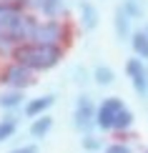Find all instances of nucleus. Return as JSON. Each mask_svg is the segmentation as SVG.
Here are the masks:
<instances>
[{
	"label": "nucleus",
	"instance_id": "nucleus-1",
	"mask_svg": "<svg viewBox=\"0 0 148 153\" xmlns=\"http://www.w3.org/2000/svg\"><path fill=\"white\" fill-rule=\"evenodd\" d=\"M35 20L23 13H18L13 5H0V43H28V38L35 35Z\"/></svg>",
	"mask_w": 148,
	"mask_h": 153
},
{
	"label": "nucleus",
	"instance_id": "nucleus-2",
	"mask_svg": "<svg viewBox=\"0 0 148 153\" xmlns=\"http://www.w3.org/2000/svg\"><path fill=\"white\" fill-rule=\"evenodd\" d=\"M13 58L15 63H20L25 65L28 71H48V68H53L60 63L63 58V50L58 45H45V43H23V45L15 48V53H13Z\"/></svg>",
	"mask_w": 148,
	"mask_h": 153
},
{
	"label": "nucleus",
	"instance_id": "nucleus-3",
	"mask_svg": "<svg viewBox=\"0 0 148 153\" xmlns=\"http://www.w3.org/2000/svg\"><path fill=\"white\" fill-rule=\"evenodd\" d=\"M35 43H45V45H58V43L65 38V25L58 23V20H45V23H38L35 25Z\"/></svg>",
	"mask_w": 148,
	"mask_h": 153
},
{
	"label": "nucleus",
	"instance_id": "nucleus-4",
	"mask_svg": "<svg viewBox=\"0 0 148 153\" xmlns=\"http://www.w3.org/2000/svg\"><path fill=\"white\" fill-rule=\"evenodd\" d=\"M120 108H126L120 98H106V100L98 105V111H95V126H98V128H103V131L113 128L115 116L120 113Z\"/></svg>",
	"mask_w": 148,
	"mask_h": 153
},
{
	"label": "nucleus",
	"instance_id": "nucleus-5",
	"mask_svg": "<svg viewBox=\"0 0 148 153\" xmlns=\"http://www.w3.org/2000/svg\"><path fill=\"white\" fill-rule=\"evenodd\" d=\"M0 80L5 83V85L15 88V91H23V88L33 85V75H30V71L25 65H20V63H15V65L5 68L3 75H0Z\"/></svg>",
	"mask_w": 148,
	"mask_h": 153
},
{
	"label": "nucleus",
	"instance_id": "nucleus-6",
	"mask_svg": "<svg viewBox=\"0 0 148 153\" xmlns=\"http://www.w3.org/2000/svg\"><path fill=\"white\" fill-rule=\"evenodd\" d=\"M126 75H128V80H131V85L136 88L138 95L148 93V68L138 58H131L126 63Z\"/></svg>",
	"mask_w": 148,
	"mask_h": 153
},
{
	"label": "nucleus",
	"instance_id": "nucleus-7",
	"mask_svg": "<svg viewBox=\"0 0 148 153\" xmlns=\"http://www.w3.org/2000/svg\"><path fill=\"white\" fill-rule=\"evenodd\" d=\"M73 118H75V128H80V131H88L95 123V108H93V103H91L88 95H80L78 98Z\"/></svg>",
	"mask_w": 148,
	"mask_h": 153
},
{
	"label": "nucleus",
	"instance_id": "nucleus-8",
	"mask_svg": "<svg viewBox=\"0 0 148 153\" xmlns=\"http://www.w3.org/2000/svg\"><path fill=\"white\" fill-rule=\"evenodd\" d=\"M55 103V95H38V98L28 100V105H25V116L28 118H38V116H45L48 108Z\"/></svg>",
	"mask_w": 148,
	"mask_h": 153
},
{
	"label": "nucleus",
	"instance_id": "nucleus-9",
	"mask_svg": "<svg viewBox=\"0 0 148 153\" xmlns=\"http://www.w3.org/2000/svg\"><path fill=\"white\" fill-rule=\"evenodd\" d=\"M80 23L86 30H93L98 28V10H95L93 3H88V0H83L80 3Z\"/></svg>",
	"mask_w": 148,
	"mask_h": 153
},
{
	"label": "nucleus",
	"instance_id": "nucleus-10",
	"mask_svg": "<svg viewBox=\"0 0 148 153\" xmlns=\"http://www.w3.org/2000/svg\"><path fill=\"white\" fill-rule=\"evenodd\" d=\"M113 25H115V35H118L120 40H126L128 35H133V33H131V18L126 15V10H123V8H118V10H115Z\"/></svg>",
	"mask_w": 148,
	"mask_h": 153
},
{
	"label": "nucleus",
	"instance_id": "nucleus-11",
	"mask_svg": "<svg viewBox=\"0 0 148 153\" xmlns=\"http://www.w3.org/2000/svg\"><path fill=\"white\" fill-rule=\"evenodd\" d=\"M50 128H53V118H50L48 113L45 116H38L33 123H30V136L33 138H43V136H48Z\"/></svg>",
	"mask_w": 148,
	"mask_h": 153
},
{
	"label": "nucleus",
	"instance_id": "nucleus-12",
	"mask_svg": "<svg viewBox=\"0 0 148 153\" xmlns=\"http://www.w3.org/2000/svg\"><path fill=\"white\" fill-rule=\"evenodd\" d=\"M131 45L138 58H148V33L146 30H138V33L131 35Z\"/></svg>",
	"mask_w": 148,
	"mask_h": 153
},
{
	"label": "nucleus",
	"instance_id": "nucleus-13",
	"mask_svg": "<svg viewBox=\"0 0 148 153\" xmlns=\"http://www.w3.org/2000/svg\"><path fill=\"white\" fill-rule=\"evenodd\" d=\"M93 78H95V83H98V85H111L113 78H115V73H113L108 65H98V68L93 71Z\"/></svg>",
	"mask_w": 148,
	"mask_h": 153
},
{
	"label": "nucleus",
	"instance_id": "nucleus-14",
	"mask_svg": "<svg viewBox=\"0 0 148 153\" xmlns=\"http://www.w3.org/2000/svg\"><path fill=\"white\" fill-rule=\"evenodd\" d=\"M131 126H133V113H131V108H120V113L115 116L113 128H115V131H126V128H131Z\"/></svg>",
	"mask_w": 148,
	"mask_h": 153
},
{
	"label": "nucleus",
	"instance_id": "nucleus-15",
	"mask_svg": "<svg viewBox=\"0 0 148 153\" xmlns=\"http://www.w3.org/2000/svg\"><path fill=\"white\" fill-rule=\"evenodd\" d=\"M120 8L126 10L128 18H141V15H143V0H126Z\"/></svg>",
	"mask_w": 148,
	"mask_h": 153
},
{
	"label": "nucleus",
	"instance_id": "nucleus-16",
	"mask_svg": "<svg viewBox=\"0 0 148 153\" xmlns=\"http://www.w3.org/2000/svg\"><path fill=\"white\" fill-rule=\"evenodd\" d=\"M20 91H10V93H3L0 95V105L3 108H15V105H20Z\"/></svg>",
	"mask_w": 148,
	"mask_h": 153
},
{
	"label": "nucleus",
	"instance_id": "nucleus-17",
	"mask_svg": "<svg viewBox=\"0 0 148 153\" xmlns=\"http://www.w3.org/2000/svg\"><path fill=\"white\" fill-rule=\"evenodd\" d=\"M15 118H5V120H0V143L3 141H8V138L15 133Z\"/></svg>",
	"mask_w": 148,
	"mask_h": 153
},
{
	"label": "nucleus",
	"instance_id": "nucleus-18",
	"mask_svg": "<svg viewBox=\"0 0 148 153\" xmlns=\"http://www.w3.org/2000/svg\"><path fill=\"white\" fill-rule=\"evenodd\" d=\"M60 8H63V0H45L40 10H43V13H48V15H55Z\"/></svg>",
	"mask_w": 148,
	"mask_h": 153
},
{
	"label": "nucleus",
	"instance_id": "nucleus-19",
	"mask_svg": "<svg viewBox=\"0 0 148 153\" xmlns=\"http://www.w3.org/2000/svg\"><path fill=\"white\" fill-rule=\"evenodd\" d=\"M83 148H86V151H98L100 148V141L93 138V136H86V138H83Z\"/></svg>",
	"mask_w": 148,
	"mask_h": 153
},
{
	"label": "nucleus",
	"instance_id": "nucleus-20",
	"mask_svg": "<svg viewBox=\"0 0 148 153\" xmlns=\"http://www.w3.org/2000/svg\"><path fill=\"white\" fill-rule=\"evenodd\" d=\"M106 153H131V148L123 146V143H113V146H108V148H106Z\"/></svg>",
	"mask_w": 148,
	"mask_h": 153
},
{
	"label": "nucleus",
	"instance_id": "nucleus-21",
	"mask_svg": "<svg viewBox=\"0 0 148 153\" xmlns=\"http://www.w3.org/2000/svg\"><path fill=\"white\" fill-rule=\"evenodd\" d=\"M10 153H35V146H23V148H15Z\"/></svg>",
	"mask_w": 148,
	"mask_h": 153
},
{
	"label": "nucleus",
	"instance_id": "nucleus-22",
	"mask_svg": "<svg viewBox=\"0 0 148 153\" xmlns=\"http://www.w3.org/2000/svg\"><path fill=\"white\" fill-rule=\"evenodd\" d=\"M25 3L33 5V8H43V3H45V0H25Z\"/></svg>",
	"mask_w": 148,
	"mask_h": 153
},
{
	"label": "nucleus",
	"instance_id": "nucleus-23",
	"mask_svg": "<svg viewBox=\"0 0 148 153\" xmlns=\"http://www.w3.org/2000/svg\"><path fill=\"white\" fill-rule=\"evenodd\" d=\"M146 153H148V151H146Z\"/></svg>",
	"mask_w": 148,
	"mask_h": 153
}]
</instances>
